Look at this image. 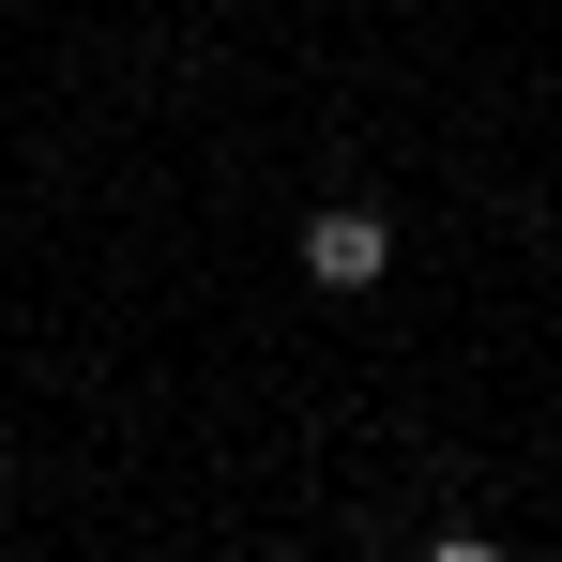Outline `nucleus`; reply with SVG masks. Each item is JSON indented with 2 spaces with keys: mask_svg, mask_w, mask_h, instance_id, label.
<instances>
[{
  "mask_svg": "<svg viewBox=\"0 0 562 562\" xmlns=\"http://www.w3.org/2000/svg\"><path fill=\"white\" fill-rule=\"evenodd\" d=\"M380 274H395V213L319 198V213H304V289H380Z\"/></svg>",
  "mask_w": 562,
  "mask_h": 562,
  "instance_id": "1",
  "label": "nucleus"
}]
</instances>
